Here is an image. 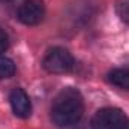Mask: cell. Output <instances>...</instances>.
Here are the masks:
<instances>
[{
  "label": "cell",
  "instance_id": "3957f363",
  "mask_svg": "<svg viewBox=\"0 0 129 129\" xmlns=\"http://www.w3.org/2000/svg\"><path fill=\"white\" fill-rule=\"evenodd\" d=\"M128 117L119 108H102L92 119V129H123Z\"/></svg>",
  "mask_w": 129,
  "mask_h": 129
},
{
  "label": "cell",
  "instance_id": "277c9868",
  "mask_svg": "<svg viewBox=\"0 0 129 129\" xmlns=\"http://www.w3.org/2000/svg\"><path fill=\"white\" fill-rule=\"evenodd\" d=\"M17 17L26 26H36L45 17V5L42 0H26L20 5Z\"/></svg>",
  "mask_w": 129,
  "mask_h": 129
},
{
  "label": "cell",
  "instance_id": "9c48e42d",
  "mask_svg": "<svg viewBox=\"0 0 129 129\" xmlns=\"http://www.w3.org/2000/svg\"><path fill=\"white\" fill-rule=\"evenodd\" d=\"M9 47V38L8 33L5 32L3 29H0V53H5Z\"/></svg>",
  "mask_w": 129,
  "mask_h": 129
},
{
  "label": "cell",
  "instance_id": "6da1fadb",
  "mask_svg": "<svg viewBox=\"0 0 129 129\" xmlns=\"http://www.w3.org/2000/svg\"><path fill=\"white\" fill-rule=\"evenodd\" d=\"M84 113L83 98L75 89H64L62 90L53 102L51 107V120L54 125L66 128L72 126L80 122Z\"/></svg>",
  "mask_w": 129,
  "mask_h": 129
},
{
  "label": "cell",
  "instance_id": "30bf717a",
  "mask_svg": "<svg viewBox=\"0 0 129 129\" xmlns=\"http://www.w3.org/2000/svg\"><path fill=\"white\" fill-rule=\"evenodd\" d=\"M123 129H129V120H128V123H126V126H125Z\"/></svg>",
  "mask_w": 129,
  "mask_h": 129
},
{
  "label": "cell",
  "instance_id": "ba28073f",
  "mask_svg": "<svg viewBox=\"0 0 129 129\" xmlns=\"http://www.w3.org/2000/svg\"><path fill=\"white\" fill-rule=\"evenodd\" d=\"M116 14L123 23L129 24V0H117L116 2Z\"/></svg>",
  "mask_w": 129,
  "mask_h": 129
},
{
  "label": "cell",
  "instance_id": "5b68a950",
  "mask_svg": "<svg viewBox=\"0 0 129 129\" xmlns=\"http://www.w3.org/2000/svg\"><path fill=\"white\" fill-rule=\"evenodd\" d=\"M9 102L14 114L20 119H27L32 113V104L29 95L23 89H14L9 95Z\"/></svg>",
  "mask_w": 129,
  "mask_h": 129
},
{
  "label": "cell",
  "instance_id": "52a82bcc",
  "mask_svg": "<svg viewBox=\"0 0 129 129\" xmlns=\"http://www.w3.org/2000/svg\"><path fill=\"white\" fill-rule=\"evenodd\" d=\"M15 74V64L11 59L0 54V80L9 78Z\"/></svg>",
  "mask_w": 129,
  "mask_h": 129
},
{
  "label": "cell",
  "instance_id": "7a4b0ae2",
  "mask_svg": "<svg viewBox=\"0 0 129 129\" xmlns=\"http://www.w3.org/2000/svg\"><path fill=\"white\" fill-rule=\"evenodd\" d=\"M42 66L50 74H66L74 68V57L66 48L53 47L47 51Z\"/></svg>",
  "mask_w": 129,
  "mask_h": 129
},
{
  "label": "cell",
  "instance_id": "8992f818",
  "mask_svg": "<svg viewBox=\"0 0 129 129\" xmlns=\"http://www.w3.org/2000/svg\"><path fill=\"white\" fill-rule=\"evenodd\" d=\"M108 81L123 90H129V69L126 68H119L113 69L108 72Z\"/></svg>",
  "mask_w": 129,
  "mask_h": 129
},
{
  "label": "cell",
  "instance_id": "8fae6325",
  "mask_svg": "<svg viewBox=\"0 0 129 129\" xmlns=\"http://www.w3.org/2000/svg\"><path fill=\"white\" fill-rule=\"evenodd\" d=\"M3 2H8V0H3Z\"/></svg>",
  "mask_w": 129,
  "mask_h": 129
}]
</instances>
